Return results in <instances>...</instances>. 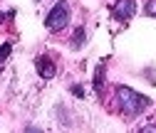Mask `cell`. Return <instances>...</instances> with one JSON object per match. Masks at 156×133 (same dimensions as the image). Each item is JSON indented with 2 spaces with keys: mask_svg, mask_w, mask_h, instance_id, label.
Wrapping results in <instances>:
<instances>
[{
  "mask_svg": "<svg viewBox=\"0 0 156 133\" xmlns=\"http://www.w3.org/2000/svg\"><path fill=\"white\" fill-rule=\"evenodd\" d=\"M149 104L151 101L144 96V94L134 91L129 86H116V106H119V111L126 118H136L139 113H144L149 108Z\"/></svg>",
  "mask_w": 156,
  "mask_h": 133,
  "instance_id": "6da1fadb",
  "label": "cell"
},
{
  "mask_svg": "<svg viewBox=\"0 0 156 133\" xmlns=\"http://www.w3.org/2000/svg\"><path fill=\"white\" fill-rule=\"evenodd\" d=\"M67 25H69V3H67V0H60V3L47 12L45 27H47L50 32H60V30H65Z\"/></svg>",
  "mask_w": 156,
  "mask_h": 133,
  "instance_id": "7a4b0ae2",
  "label": "cell"
},
{
  "mask_svg": "<svg viewBox=\"0 0 156 133\" xmlns=\"http://www.w3.org/2000/svg\"><path fill=\"white\" fill-rule=\"evenodd\" d=\"M134 10H136V3H134V0H116V3H114V17H116V20H122V22H126L129 20V17L134 15Z\"/></svg>",
  "mask_w": 156,
  "mask_h": 133,
  "instance_id": "3957f363",
  "label": "cell"
},
{
  "mask_svg": "<svg viewBox=\"0 0 156 133\" xmlns=\"http://www.w3.org/2000/svg\"><path fill=\"white\" fill-rule=\"evenodd\" d=\"M35 67H37V71H40V77L42 79H52L55 77V71H57V67H55V62L50 59L47 54H40L35 59Z\"/></svg>",
  "mask_w": 156,
  "mask_h": 133,
  "instance_id": "277c9868",
  "label": "cell"
},
{
  "mask_svg": "<svg viewBox=\"0 0 156 133\" xmlns=\"http://www.w3.org/2000/svg\"><path fill=\"white\" fill-rule=\"evenodd\" d=\"M102 89H104V64L97 67V74H94V91L102 96Z\"/></svg>",
  "mask_w": 156,
  "mask_h": 133,
  "instance_id": "5b68a950",
  "label": "cell"
},
{
  "mask_svg": "<svg viewBox=\"0 0 156 133\" xmlns=\"http://www.w3.org/2000/svg\"><path fill=\"white\" fill-rule=\"evenodd\" d=\"M144 12H146V15H151V17H156V0H146Z\"/></svg>",
  "mask_w": 156,
  "mask_h": 133,
  "instance_id": "8992f818",
  "label": "cell"
},
{
  "mask_svg": "<svg viewBox=\"0 0 156 133\" xmlns=\"http://www.w3.org/2000/svg\"><path fill=\"white\" fill-rule=\"evenodd\" d=\"M10 52H12V47H10V45H0V64H3L8 57H10Z\"/></svg>",
  "mask_w": 156,
  "mask_h": 133,
  "instance_id": "52a82bcc",
  "label": "cell"
},
{
  "mask_svg": "<svg viewBox=\"0 0 156 133\" xmlns=\"http://www.w3.org/2000/svg\"><path fill=\"white\" fill-rule=\"evenodd\" d=\"M84 32H87L84 27H80V30L74 32V47H80V45H82V40H84Z\"/></svg>",
  "mask_w": 156,
  "mask_h": 133,
  "instance_id": "ba28073f",
  "label": "cell"
},
{
  "mask_svg": "<svg viewBox=\"0 0 156 133\" xmlns=\"http://www.w3.org/2000/svg\"><path fill=\"white\" fill-rule=\"evenodd\" d=\"M72 94H74V96H80V99L84 96V91H82V86H80V84H74V86H72Z\"/></svg>",
  "mask_w": 156,
  "mask_h": 133,
  "instance_id": "9c48e42d",
  "label": "cell"
},
{
  "mask_svg": "<svg viewBox=\"0 0 156 133\" xmlns=\"http://www.w3.org/2000/svg\"><path fill=\"white\" fill-rule=\"evenodd\" d=\"M139 131H156V121H149V123H144Z\"/></svg>",
  "mask_w": 156,
  "mask_h": 133,
  "instance_id": "30bf717a",
  "label": "cell"
}]
</instances>
